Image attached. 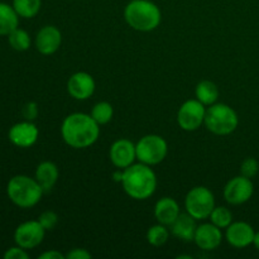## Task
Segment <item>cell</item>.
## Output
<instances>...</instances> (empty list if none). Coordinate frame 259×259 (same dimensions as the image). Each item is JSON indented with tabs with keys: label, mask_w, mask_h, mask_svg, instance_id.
<instances>
[{
	"label": "cell",
	"mask_w": 259,
	"mask_h": 259,
	"mask_svg": "<svg viewBox=\"0 0 259 259\" xmlns=\"http://www.w3.org/2000/svg\"><path fill=\"white\" fill-rule=\"evenodd\" d=\"M8 42H9L10 47L14 51L24 52V51L29 50L32 39H30V35L27 30L22 29V28H17L8 35Z\"/></svg>",
	"instance_id": "603a6c76"
},
{
	"label": "cell",
	"mask_w": 259,
	"mask_h": 259,
	"mask_svg": "<svg viewBox=\"0 0 259 259\" xmlns=\"http://www.w3.org/2000/svg\"><path fill=\"white\" fill-rule=\"evenodd\" d=\"M254 192L252 179L244 176L233 177L224 187V199L230 205H242L249 201Z\"/></svg>",
	"instance_id": "30bf717a"
},
{
	"label": "cell",
	"mask_w": 259,
	"mask_h": 259,
	"mask_svg": "<svg viewBox=\"0 0 259 259\" xmlns=\"http://www.w3.org/2000/svg\"><path fill=\"white\" fill-rule=\"evenodd\" d=\"M43 189L37 180L25 175L12 177L7 185V195L10 201L20 209H30L42 199Z\"/></svg>",
	"instance_id": "277c9868"
},
{
	"label": "cell",
	"mask_w": 259,
	"mask_h": 259,
	"mask_svg": "<svg viewBox=\"0 0 259 259\" xmlns=\"http://www.w3.org/2000/svg\"><path fill=\"white\" fill-rule=\"evenodd\" d=\"M204 124L212 134L228 136L238 128L239 118L232 106L215 103L206 109Z\"/></svg>",
	"instance_id": "5b68a950"
},
{
	"label": "cell",
	"mask_w": 259,
	"mask_h": 259,
	"mask_svg": "<svg viewBox=\"0 0 259 259\" xmlns=\"http://www.w3.org/2000/svg\"><path fill=\"white\" fill-rule=\"evenodd\" d=\"M96 89L95 80L88 72H76L68 78L67 91L76 100H88L94 95Z\"/></svg>",
	"instance_id": "4fadbf2b"
},
{
	"label": "cell",
	"mask_w": 259,
	"mask_h": 259,
	"mask_svg": "<svg viewBox=\"0 0 259 259\" xmlns=\"http://www.w3.org/2000/svg\"><path fill=\"white\" fill-rule=\"evenodd\" d=\"M196 219L191 217L190 214H180L179 218L171 225L172 234L176 238H179L182 242H194L195 233H196Z\"/></svg>",
	"instance_id": "ac0fdd59"
},
{
	"label": "cell",
	"mask_w": 259,
	"mask_h": 259,
	"mask_svg": "<svg viewBox=\"0 0 259 259\" xmlns=\"http://www.w3.org/2000/svg\"><path fill=\"white\" fill-rule=\"evenodd\" d=\"M223 233L220 228L212 223L197 225L194 242L202 250H214L222 244Z\"/></svg>",
	"instance_id": "2e32d148"
},
{
	"label": "cell",
	"mask_w": 259,
	"mask_h": 259,
	"mask_svg": "<svg viewBox=\"0 0 259 259\" xmlns=\"http://www.w3.org/2000/svg\"><path fill=\"white\" fill-rule=\"evenodd\" d=\"M124 19L138 32H152L161 24L159 8L151 0H132L124 9Z\"/></svg>",
	"instance_id": "3957f363"
},
{
	"label": "cell",
	"mask_w": 259,
	"mask_h": 259,
	"mask_svg": "<svg viewBox=\"0 0 259 259\" xmlns=\"http://www.w3.org/2000/svg\"><path fill=\"white\" fill-rule=\"evenodd\" d=\"M35 48L43 56H51L57 52L62 43V34L55 25H45L35 35Z\"/></svg>",
	"instance_id": "5bb4252c"
},
{
	"label": "cell",
	"mask_w": 259,
	"mask_h": 259,
	"mask_svg": "<svg viewBox=\"0 0 259 259\" xmlns=\"http://www.w3.org/2000/svg\"><path fill=\"white\" fill-rule=\"evenodd\" d=\"M38 136H39V131H38L37 125L29 120L14 124L8 133L10 143L19 148H30L32 146H34Z\"/></svg>",
	"instance_id": "8fae6325"
},
{
	"label": "cell",
	"mask_w": 259,
	"mask_h": 259,
	"mask_svg": "<svg viewBox=\"0 0 259 259\" xmlns=\"http://www.w3.org/2000/svg\"><path fill=\"white\" fill-rule=\"evenodd\" d=\"M19 25V15L13 5L0 2V35H9Z\"/></svg>",
	"instance_id": "ffe728a7"
},
{
	"label": "cell",
	"mask_w": 259,
	"mask_h": 259,
	"mask_svg": "<svg viewBox=\"0 0 259 259\" xmlns=\"http://www.w3.org/2000/svg\"><path fill=\"white\" fill-rule=\"evenodd\" d=\"M210 222L220 229H227L233 223V214L228 207L215 206L209 217Z\"/></svg>",
	"instance_id": "484cf974"
},
{
	"label": "cell",
	"mask_w": 259,
	"mask_h": 259,
	"mask_svg": "<svg viewBox=\"0 0 259 259\" xmlns=\"http://www.w3.org/2000/svg\"><path fill=\"white\" fill-rule=\"evenodd\" d=\"M113 115L114 109L111 104L108 103V101H100V103L95 104L93 110H91V116H93V119L99 125L108 124L113 119Z\"/></svg>",
	"instance_id": "cb8c5ba5"
},
{
	"label": "cell",
	"mask_w": 259,
	"mask_h": 259,
	"mask_svg": "<svg viewBox=\"0 0 259 259\" xmlns=\"http://www.w3.org/2000/svg\"><path fill=\"white\" fill-rule=\"evenodd\" d=\"M46 229L38 220L24 222L17 227L14 232V242L24 249H33L43 242Z\"/></svg>",
	"instance_id": "9c48e42d"
},
{
	"label": "cell",
	"mask_w": 259,
	"mask_h": 259,
	"mask_svg": "<svg viewBox=\"0 0 259 259\" xmlns=\"http://www.w3.org/2000/svg\"><path fill=\"white\" fill-rule=\"evenodd\" d=\"M91 257H93L91 253L83 249V248H75V249L68 252L67 255H66L67 259H90Z\"/></svg>",
	"instance_id": "4dcf8cb0"
},
{
	"label": "cell",
	"mask_w": 259,
	"mask_h": 259,
	"mask_svg": "<svg viewBox=\"0 0 259 259\" xmlns=\"http://www.w3.org/2000/svg\"><path fill=\"white\" fill-rule=\"evenodd\" d=\"M99 124L85 113H73L66 116L61 125V136L67 146L75 149L91 147L100 136Z\"/></svg>",
	"instance_id": "6da1fadb"
},
{
	"label": "cell",
	"mask_w": 259,
	"mask_h": 259,
	"mask_svg": "<svg viewBox=\"0 0 259 259\" xmlns=\"http://www.w3.org/2000/svg\"><path fill=\"white\" fill-rule=\"evenodd\" d=\"M137 159L148 166H156L166 158L168 144L166 139L157 134H148L136 144Z\"/></svg>",
	"instance_id": "8992f818"
},
{
	"label": "cell",
	"mask_w": 259,
	"mask_h": 259,
	"mask_svg": "<svg viewBox=\"0 0 259 259\" xmlns=\"http://www.w3.org/2000/svg\"><path fill=\"white\" fill-rule=\"evenodd\" d=\"M38 222L40 223L43 228L46 229V232L48 230H53L56 228V225L58 224V215L56 214L52 210H47V211H43L42 214L38 218Z\"/></svg>",
	"instance_id": "83f0119b"
},
{
	"label": "cell",
	"mask_w": 259,
	"mask_h": 259,
	"mask_svg": "<svg viewBox=\"0 0 259 259\" xmlns=\"http://www.w3.org/2000/svg\"><path fill=\"white\" fill-rule=\"evenodd\" d=\"M58 176H60V172H58L57 166L51 161L40 162L35 168L34 179L37 180L45 192L51 191L55 187L58 181Z\"/></svg>",
	"instance_id": "d6986e66"
},
{
	"label": "cell",
	"mask_w": 259,
	"mask_h": 259,
	"mask_svg": "<svg viewBox=\"0 0 259 259\" xmlns=\"http://www.w3.org/2000/svg\"><path fill=\"white\" fill-rule=\"evenodd\" d=\"M253 245L259 250V232L255 233L254 235V240H253Z\"/></svg>",
	"instance_id": "836d02e7"
},
{
	"label": "cell",
	"mask_w": 259,
	"mask_h": 259,
	"mask_svg": "<svg viewBox=\"0 0 259 259\" xmlns=\"http://www.w3.org/2000/svg\"><path fill=\"white\" fill-rule=\"evenodd\" d=\"M205 114L206 109L204 104L197 99H191L185 101L177 111V123L182 131L195 132L204 124Z\"/></svg>",
	"instance_id": "ba28073f"
},
{
	"label": "cell",
	"mask_w": 259,
	"mask_h": 259,
	"mask_svg": "<svg viewBox=\"0 0 259 259\" xmlns=\"http://www.w3.org/2000/svg\"><path fill=\"white\" fill-rule=\"evenodd\" d=\"M110 161L116 168L125 169L126 167L132 166L137 159L136 144L129 139H118L114 142L109 151Z\"/></svg>",
	"instance_id": "7c38bea8"
},
{
	"label": "cell",
	"mask_w": 259,
	"mask_h": 259,
	"mask_svg": "<svg viewBox=\"0 0 259 259\" xmlns=\"http://www.w3.org/2000/svg\"><path fill=\"white\" fill-rule=\"evenodd\" d=\"M195 95L199 101H201L205 106H210L215 104L219 99V89H218L217 83L212 81L204 80L201 82L197 83L196 89H195Z\"/></svg>",
	"instance_id": "44dd1931"
},
{
	"label": "cell",
	"mask_w": 259,
	"mask_h": 259,
	"mask_svg": "<svg viewBox=\"0 0 259 259\" xmlns=\"http://www.w3.org/2000/svg\"><path fill=\"white\" fill-rule=\"evenodd\" d=\"M169 238V230L167 229L166 225L157 224L153 225L147 232V240L153 247H162L167 243Z\"/></svg>",
	"instance_id": "d4e9b609"
},
{
	"label": "cell",
	"mask_w": 259,
	"mask_h": 259,
	"mask_svg": "<svg viewBox=\"0 0 259 259\" xmlns=\"http://www.w3.org/2000/svg\"><path fill=\"white\" fill-rule=\"evenodd\" d=\"M179 259H182V258H186V259H191V257H190V255H179V257H177Z\"/></svg>",
	"instance_id": "e575fe53"
},
{
	"label": "cell",
	"mask_w": 259,
	"mask_h": 259,
	"mask_svg": "<svg viewBox=\"0 0 259 259\" xmlns=\"http://www.w3.org/2000/svg\"><path fill=\"white\" fill-rule=\"evenodd\" d=\"M22 115L25 120L33 121L38 116V105L34 101H29V103L24 104L22 108Z\"/></svg>",
	"instance_id": "f1b7e54d"
},
{
	"label": "cell",
	"mask_w": 259,
	"mask_h": 259,
	"mask_svg": "<svg viewBox=\"0 0 259 259\" xmlns=\"http://www.w3.org/2000/svg\"><path fill=\"white\" fill-rule=\"evenodd\" d=\"M38 259H66V255H63L62 253L58 252V250L52 249V250H47V252L39 254Z\"/></svg>",
	"instance_id": "1f68e13d"
},
{
	"label": "cell",
	"mask_w": 259,
	"mask_h": 259,
	"mask_svg": "<svg viewBox=\"0 0 259 259\" xmlns=\"http://www.w3.org/2000/svg\"><path fill=\"white\" fill-rule=\"evenodd\" d=\"M12 5L19 17L30 19L39 13L42 0H13Z\"/></svg>",
	"instance_id": "7402d4cb"
},
{
	"label": "cell",
	"mask_w": 259,
	"mask_h": 259,
	"mask_svg": "<svg viewBox=\"0 0 259 259\" xmlns=\"http://www.w3.org/2000/svg\"><path fill=\"white\" fill-rule=\"evenodd\" d=\"M255 232L250 224L245 222H233L225 232L227 242L234 248H247L253 244Z\"/></svg>",
	"instance_id": "9a60e30c"
},
{
	"label": "cell",
	"mask_w": 259,
	"mask_h": 259,
	"mask_svg": "<svg viewBox=\"0 0 259 259\" xmlns=\"http://www.w3.org/2000/svg\"><path fill=\"white\" fill-rule=\"evenodd\" d=\"M113 179L115 182H120L121 184V180H123V171H120V168L116 169L113 174Z\"/></svg>",
	"instance_id": "d6a6232c"
},
{
	"label": "cell",
	"mask_w": 259,
	"mask_h": 259,
	"mask_svg": "<svg viewBox=\"0 0 259 259\" xmlns=\"http://www.w3.org/2000/svg\"><path fill=\"white\" fill-rule=\"evenodd\" d=\"M259 172V162L253 157H248L244 161L242 162V166H240V174L242 176L248 177V179H253V177L257 176Z\"/></svg>",
	"instance_id": "4316f807"
},
{
	"label": "cell",
	"mask_w": 259,
	"mask_h": 259,
	"mask_svg": "<svg viewBox=\"0 0 259 259\" xmlns=\"http://www.w3.org/2000/svg\"><path fill=\"white\" fill-rule=\"evenodd\" d=\"M215 207V196L207 187L196 186L187 192L185 197V209L187 214L196 220L209 219Z\"/></svg>",
	"instance_id": "52a82bcc"
},
{
	"label": "cell",
	"mask_w": 259,
	"mask_h": 259,
	"mask_svg": "<svg viewBox=\"0 0 259 259\" xmlns=\"http://www.w3.org/2000/svg\"><path fill=\"white\" fill-rule=\"evenodd\" d=\"M121 185L129 197L147 200L156 192L157 176L151 166L139 162L123 169Z\"/></svg>",
	"instance_id": "7a4b0ae2"
},
{
	"label": "cell",
	"mask_w": 259,
	"mask_h": 259,
	"mask_svg": "<svg viewBox=\"0 0 259 259\" xmlns=\"http://www.w3.org/2000/svg\"><path fill=\"white\" fill-rule=\"evenodd\" d=\"M181 214L179 202L172 197H162L154 205V217L159 224L171 227Z\"/></svg>",
	"instance_id": "e0dca14e"
},
{
	"label": "cell",
	"mask_w": 259,
	"mask_h": 259,
	"mask_svg": "<svg viewBox=\"0 0 259 259\" xmlns=\"http://www.w3.org/2000/svg\"><path fill=\"white\" fill-rule=\"evenodd\" d=\"M29 254L27 253V249L19 247V245H15V247L9 248L7 249V252L4 253V259H28Z\"/></svg>",
	"instance_id": "f546056e"
}]
</instances>
